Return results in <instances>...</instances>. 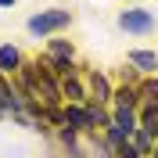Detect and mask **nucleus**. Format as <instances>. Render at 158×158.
<instances>
[{"label": "nucleus", "mask_w": 158, "mask_h": 158, "mask_svg": "<svg viewBox=\"0 0 158 158\" xmlns=\"http://www.w3.org/2000/svg\"><path fill=\"white\" fill-rule=\"evenodd\" d=\"M22 79H25V90H29L36 101H43V104H54V101H58V86L50 83V76L40 69V65H29Z\"/></svg>", "instance_id": "f257e3e1"}, {"label": "nucleus", "mask_w": 158, "mask_h": 158, "mask_svg": "<svg viewBox=\"0 0 158 158\" xmlns=\"http://www.w3.org/2000/svg\"><path fill=\"white\" fill-rule=\"evenodd\" d=\"M69 25V11H40V15H32L29 18V32H36V36H47V32L54 29H65Z\"/></svg>", "instance_id": "f03ea898"}, {"label": "nucleus", "mask_w": 158, "mask_h": 158, "mask_svg": "<svg viewBox=\"0 0 158 158\" xmlns=\"http://www.w3.org/2000/svg\"><path fill=\"white\" fill-rule=\"evenodd\" d=\"M118 25L126 32H148V29H155V18H151V11H122Z\"/></svg>", "instance_id": "7ed1b4c3"}, {"label": "nucleus", "mask_w": 158, "mask_h": 158, "mask_svg": "<svg viewBox=\"0 0 158 158\" xmlns=\"http://www.w3.org/2000/svg\"><path fill=\"white\" fill-rule=\"evenodd\" d=\"M129 65H137L140 72H151V69H158V58L151 50H129Z\"/></svg>", "instance_id": "20e7f679"}, {"label": "nucleus", "mask_w": 158, "mask_h": 158, "mask_svg": "<svg viewBox=\"0 0 158 158\" xmlns=\"http://www.w3.org/2000/svg\"><path fill=\"white\" fill-rule=\"evenodd\" d=\"M18 65H22L18 47H0V72H15Z\"/></svg>", "instance_id": "39448f33"}, {"label": "nucleus", "mask_w": 158, "mask_h": 158, "mask_svg": "<svg viewBox=\"0 0 158 158\" xmlns=\"http://www.w3.org/2000/svg\"><path fill=\"white\" fill-rule=\"evenodd\" d=\"M65 122H69V126H76V129H86V126H94L90 111H83V108H69V111H65Z\"/></svg>", "instance_id": "423d86ee"}, {"label": "nucleus", "mask_w": 158, "mask_h": 158, "mask_svg": "<svg viewBox=\"0 0 158 158\" xmlns=\"http://www.w3.org/2000/svg\"><path fill=\"white\" fill-rule=\"evenodd\" d=\"M0 108L4 111H18V97L11 94V86L4 83V76H0Z\"/></svg>", "instance_id": "0eeeda50"}, {"label": "nucleus", "mask_w": 158, "mask_h": 158, "mask_svg": "<svg viewBox=\"0 0 158 158\" xmlns=\"http://www.w3.org/2000/svg\"><path fill=\"white\" fill-rule=\"evenodd\" d=\"M90 90H94V101H108V79L104 76H97V72H94V76H90Z\"/></svg>", "instance_id": "6e6552de"}, {"label": "nucleus", "mask_w": 158, "mask_h": 158, "mask_svg": "<svg viewBox=\"0 0 158 158\" xmlns=\"http://www.w3.org/2000/svg\"><path fill=\"white\" fill-rule=\"evenodd\" d=\"M115 129L133 133V111H129V108H118V111H115Z\"/></svg>", "instance_id": "1a4fd4ad"}, {"label": "nucleus", "mask_w": 158, "mask_h": 158, "mask_svg": "<svg viewBox=\"0 0 158 158\" xmlns=\"http://www.w3.org/2000/svg\"><path fill=\"white\" fill-rule=\"evenodd\" d=\"M140 94L148 97V104H151V108H158V79H148V83L140 86Z\"/></svg>", "instance_id": "9d476101"}, {"label": "nucleus", "mask_w": 158, "mask_h": 158, "mask_svg": "<svg viewBox=\"0 0 158 158\" xmlns=\"http://www.w3.org/2000/svg\"><path fill=\"white\" fill-rule=\"evenodd\" d=\"M115 97H118V108H129V111H133V104H137V94H133L129 86H122Z\"/></svg>", "instance_id": "9b49d317"}, {"label": "nucleus", "mask_w": 158, "mask_h": 158, "mask_svg": "<svg viewBox=\"0 0 158 158\" xmlns=\"http://www.w3.org/2000/svg\"><path fill=\"white\" fill-rule=\"evenodd\" d=\"M50 50H54V58H69L72 61V43H65V40H54Z\"/></svg>", "instance_id": "f8f14e48"}, {"label": "nucleus", "mask_w": 158, "mask_h": 158, "mask_svg": "<svg viewBox=\"0 0 158 158\" xmlns=\"http://www.w3.org/2000/svg\"><path fill=\"white\" fill-rule=\"evenodd\" d=\"M61 90H65V97L83 101V90H79V83H76V79H65V86H61Z\"/></svg>", "instance_id": "ddd939ff"}, {"label": "nucleus", "mask_w": 158, "mask_h": 158, "mask_svg": "<svg viewBox=\"0 0 158 158\" xmlns=\"http://www.w3.org/2000/svg\"><path fill=\"white\" fill-rule=\"evenodd\" d=\"M11 4H15V0H0V7H11Z\"/></svg>", "instance_id": "4468645a"}]
</instances>
